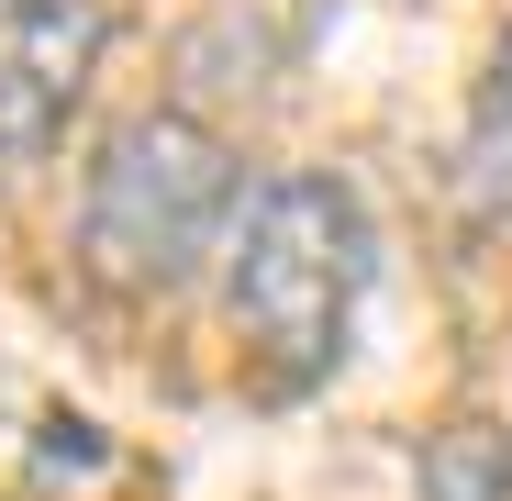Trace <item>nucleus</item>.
<instances>
[{"label":"nucleus","instance_id":"6","mask_svg":"<svg viewBox=\"0 0 512 501\" xmlns=\"http://www.w3.org/2000/svg\"><path fill=\"white\" fill-rule=\"evenodd\" d=\"M12 12H45V0H0V23H12Z\"/></svg>","mask_w":512,"mask_h":501},{"label":"nucleus","instance_id":"2","mask_svg":"<svg viewBox=\"0 0 512 501\" xmlns=\"http://www.w3.org/2000/svg\"><path fill=\"white\" fill-rule=\"evenodd\" d=\"M234 223V145L190 112H134L112 123L90 201H78V245L112 290H179Z\"/></svg>","mask_w":512,"mask_h":501},{"label":"nucleus","instance_id":"4","mask_svg":"<svg viewBox=\"0 0 512 501\" xmlns=\"http://www.w3.org/2000/svg\"><path fill=\"white\" fill-rule=\"evenodd\" d=\"M423 501H512V435L490 424L423 435Z\"/></svg>","mask_w":512,"mask_h":501},{"label":"nucleus","instance_id":"1","mask_svg":"<svg viewBox=\"0 0 512 501\" xmlns=\"http://www.w3.org/2000/svg\"><path fill=\"white\" fill-rule=\"evenodd\" d=\"M357 279H368V223H357L346 179L290 167V179H268L245 201V223L223 245V312H234V334H245L268 390H312L346 357Z\"/></svg>","mask_w":512,"mask_h":501},{"label":"nucleus","instance_id":"5","mask_svg":"<svg viewBox=\"0 0 512 501\" xmlns=\"http://www.w3.org/2000/svg\"><path fill=\"white\" fill-rule=\"evenodd\" d=\"M490 112H501V123H512V34H501V45H490Z\"/></svg>","mask_w":512,"mask_h":501},{"label":"nucleus","instance_id":"3","mask_svg":"<svg viewBox=\"0 0 512 501\" xmlns=\"http://www.w3.org/2000/svg\"><path fill=\"white\" fill-rule=\"evenodd\" d=\"M101 0H45V12L0 23V156H45L101 67Z\"/></svg>","mask_w":512,"mask_h":501}]
</instances>
